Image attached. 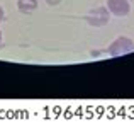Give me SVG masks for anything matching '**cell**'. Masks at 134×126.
Here are the masks:
<instances>
[{
	"label": "cell",
	"mask_w": 134,
	"mask_h": 126,
	"mask_svg": "<svg viewBox=\"0 0 134 126\" xmlns=\"http://www.w3.org/2000/svg\"><path fill=\"white\" fill-rule=\"evenodd\" d=\"M132 50H134V43L129 38H119V39H115L114 43L110 44V48H109L107 51L112 56H121V55H126Z\"/></svg>",
	"instance_id": "obj_1"
},
{
	"label": "cell",
	"mask_w": 134,
	"mask_h": 126,
	"mask_svg": "<svg viewBox=\"0 0 134 126\" xmlns=\"http://www.w3.org/2000/svg\"><path fill=\"white\" fill-rule=\"evenodd\" d=\"M107 9L115 17H126L131 10L129 0H107Z\"/></svg>",
	"instance_id": "obj_2"
},
{
	"label": "cell",
	"mask_w": 134,
	"mask_h": 126,
	"mask_svg": "<svg viewBox=\"0 0 134 126\" xmlns=\"http://www.w3.org/2000/svg\"><path fill=\"white\" fill-rule=\"evenodd\" d=\"M17 7L22 14H31L37 9V0H19Z\"/></svg>",
	"instance_id": "obj_3"
},
{
	"label": "cell",
	"mask_w": 134,
	"mask_h": 126,
	"mask_svg": "<svg viewBox=\"0 0 134 126\" xmlns=\"http://www.w3.org/2000/svg\"><path fill=\"white\" fill-rule=\"evenodd\" d=\"M46 2H48V5H58L61 0H46Z\"/></svg>",
	"instance_id": "obj_4"
},
{
	"label": "cell",
	"mask_w": 134,
	"mask_h": 126,
	"mask_svg": "<svg viewBox=\"0 0 134 126\" xmlns=\"http://www.w3.org/2000/svg\"><path fill=\"white\" fill-rule=\"evenodd\" d=\"M3 17H5V15H3V9H2V7H0V22H2V20H3Z\"/></svg>",
	"instance_id": "obj_5"
},
{
	"label": "cell",
	"mask_w": 134,
	"mask_h": 126,
	"mask_svg": "<svg viewBox=\"0 0 134 126\" xmlns=\"http://www.w3.org/2000/svg\"><path fill=\"white\" fill-rule=\"evenodd\" d=\"M0 46H2V31H0Z\"/></svg>",
	"instance_id": "obj_6"
}]
</instances>
